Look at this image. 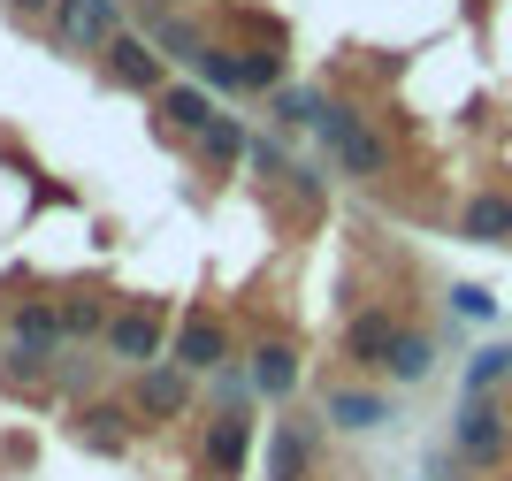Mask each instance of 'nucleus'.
<instances>
[{
  "label": "nucleus",
  "instance_id": "obj_1",
  "mask_svg": "<svg viewBox=\"0 0 512 481\" xmlns=\"http://www.w3.org/2000/svg\"><path fill=\"white\" fill-rule=\"evenodd\" d=\"M321 146H329L337 176H352V184H375V176H390V146L367 130L360 107H337V100H329V115H321Z\"/></svg>",
  "mask_w": 512,
  "mask_h": 481
},
{
  "label": "nucleus",
  "instance_id": "obj_2",
  "mask_svg": "<svg viewBox=\"0 0 512 481\" xmlns=\"http://www.w3.org/2000/svg\"><path fill=\"white\" fill-rule=\"evenodd\" d=\"M451 459L474 466V474H490V466L512 459V413L497 398H467L459 420H451Z\"/></svg>",
  "mask_w": 512,
  "mask_h": 481
},
{
  "label": "nucleus",
  "instance_id": "obj_3",
  "mask_svg": "<svg viewBox=\"0 0 512 481\" xmlns=\"http://www.w3.org/2000/svg\"><path fill=\"white\" fill-rule=\"evenodd\" d=\"M406 336V321H398V306H360V314L344 321V359L352 367H367V375H383L390 367V344Z\"/></svg>",
  "mask_w": 512,
  "mask_h": 481
},
{
  "label": "nucleus",
  "instance_id": "obj_4",
  "mask_svg": "<svg viewBox=\"0 0 512 481\" xmlns=\"http://www.w3.org/2000/svg\"><path fill=\"white\" fill-rule=\"evenodd\" d=\"M100 62H107V77L123 84V92H153V100L169 92V69H161V46H153L146 31H123V39L107 46Z\"/></svg>",
  "mask_w": 512,
  "mask_h": 481
},
{
  "label": "nucleus",
  "instance_id": "obj_5",
  "mask_svg": "<svg viewBox=\"0 0 512 481\" xmlns=\"http://www.w3.org/2000/svg\"><path fill=\"white\" fill-rule=\"evenodd\" d=\"M314 459H321L314 420H276L268 428V481H314Z\"/></svg>",
  "mask_w": 512,
  "mask_h": 481
},
{
  "label": "nucleus",
  "instance_id": "obj_6",
  "mask_svg": "<svg viewBox=\"0 0 512 481\" xmlns=\"http://www.w3.org/2000/svg\"><path fill=\"white\" fill-rule=\"evenodd\" d=\"M184 413H192V375L176 359L138 367V420H184Z\"/></svg>",
  "mask_w": 512,
  "mask_h": 481
},
{
  "label": "nucleus",
  "instance_id": "obj_7",
  "mask_svg": "<svg viewBox=\"0 0 512 481\" xmlns=\"http://www.w3.org/2000/svg\"><path fill=\"white\" fill-rule=\"evenodd\" d=\"M245 451H253V420H245V413H214L207 443H199V474L237 481V474H245Z\"/></svg>",
  "mask_w": 512,
  "mask_h": 481
},
{
  "label": "nucleus",
  "instance_id": "obj_8",
  "mask_svg": "<svg viewBox=\"0 0 512 481\" xmlns=\"http://www.w3.org/2000/svg\"><path fill=\"white\" fill-rule=\"evenodd\" d=\"M107 352L130 359V367H153L161 359V314L153 306H123V314L107 321Z\"/></svg>",
  "mask_w": 512,
  "mask_h": 481
},
{
  "label": "nucleus",
  "instance_id": "obj_9",
  "mask_svg": "<svg viewBox=\"0 0 512 481\" xmlns=\"http://www.w3.org/2000/svg\"><path fill=\"white\" fill-rule=\"evenodd\" d=\"M321 420L367 436V428H383V420H390V398H383V390H344V382H329V390H321Z\"/></svg>",
  "mask_w": 512,
  "mask_h": 481
},
{
  "label": "nucleus",
  "instance_id": "obj_10",
  "mask_svg": "<svg viewBox=\"0 0 512 481\" xmlns=\"http://www.w3.org/2000/svg\"><path fill=\"white\" fill-rule=\"evenodd\" d=\"M222 359H230V329H222L214 314H192L184 336H176V367H184V375H214Z\"/></svg>",
  "mask_w": 512,
  "mask_h": 481
},
{
  "label": "nucleus",
  "instance_id": "obj_11",
  "mask_svg": "<svg viewBox=\"0 0 512 481\" xmlns=\"http://www.w3.org/2000/svg\"><path fill=\"white\" fill-rule=\"evenodd\" d=\"M459 237L467 245H512V191H474L459 207Z\"/></svg>",
  "mask_w": 512,
  "mask_h": 481
},
{
  "label": "nucleus",
  "instance_id": "obj_12",
  "mask_svg": "<svg viewBox=\"0 0 512 481\" xmlns=\"http://www.w3.org/2000/svg\"><path fill=\"white\" fill-rule=\"evenodd\" d=\"M130 428H138V413H123V405H85V413H77V443L100 451V459L130 451Z\"/></svg>",
  "mask_w": 512,
  "mask_h": 481
},
{
  "label": "nucleus",
  "instance_id": "obj_13",
  "mask_svg": "<svg viewBox=\"0 0 512 481\" xmlns=\"http://www.w3.org/2000/svg\"><path fill=\"white\" fill-rule=\"evenodd\" d=\"M383 375L398 382V390L428 382V375H436V336H428V329H406L398 344H390V367H383Z\"/></svg>",
  "mask_w": 512,
  "mask_h": 481
},
{
  "label": "nucleus",
  "instance_id": "obj_14",
  "mask_svg": "<svg viewBox=\"0 0 512 481\" xmlns=\"http://www.w3.org/2000/svg\"><path fill=\"white\" fill-rule=\"evenodd\" d=\"M245 375H253L260 398H291V390H299V352H291V344H260Z\"/></svg>",
  "mask_w": 512,
  "mask_h": 481
},
{
  "label": "nucleus",
  "instance_id": "obj_15",
  "mask_svg": "<svg viewBox=\"0 0 512 481\" xmlns=\"http://www.w3.org/2000/svg\"><path fill=\"white\" fill-rule=\"evenodd\" d=\"M62 306H23V314H16V352H54V344H62Z\"/></svg>",
  "mask_w": 512,
  "mask_h": 481
},
{
  "label": "nucleus",
  "instance_id": "obj_16",
  "mask_svg": "<svg viewBox=\"0 0 512 481\" xmlns=\"http://www.w3.org/2000/svg\"><path fill=\"white\" fill-rule=\"evenodd\" d=\"M199 153H207L214 168H237L245 153H253V138H245V123H237V115H214V123L199 130Z\"/></svg>",
  "mask_w": 512,
  "mask_h": 481
},
{
  "label": "nucleus",
  "instance_id": "obj_17",
  "mask_svg": "<svg viewBox=\"0 0 512 481\" xmlns=\"http://www.w3.org/2000/svg\"><path fill=\"white\" fill-rule=\"evenodd\" d=\"M161 115H169L176 130H192V138L214 123V107H207V92H199V84H169V92H161Z\"/></svg>",
  "mask_w": 512,
  "mask_h": 481
},
{
  "label": "nucleus",
  "instance_id": "obj_18",
  "mask_svg": "<svg viewBox=\"0 0 512 481\" xmlns=\"http://www.w3.org/2000/svg\"><path fill=\"white\" fill-rule=\"evenodd\" d=\"M505 375H512V344H482V352L467 359V398H490Z\"/></svg>",
  "mask_w": 512,
  "mask_h": 481
},
{
  "label": "nucleus",
  "instance_id": "obj_19",
  "mask_svg": "<svg viewBox=\"0 0 512 481\" xmlns=\"http://www.w3.org/2000/svg\"><path fill=\"white\" fill-rule=\"evenodd\" d=\"M276 115L291 130H321V115H329V100L321 92H276Z\"/></svg>",
  "mask_w": 512,
  "mask_h": 481
},
{
  "label": "nucleus",
  "instance_id": "obj_20",
  "mask_svg": "<svg viewBox=\"0 0 512 481\" xmlns=\"http://www.w3.org/2000/svg\"><path fill=\"white\" fill-rule=\"evenodd\" d=\"M237 69H245V92H276V84H283V54H276V46H253Z\"/></svg>",
  "mask_w": 512,
  "mask_h": 481
},
{
  "label": "nucleus",
  "instance_id": "obj_21",
  "mask_svg": "<svg viewBox=\"0 0 512 481\" xmlns=\"http://www.w3.org/2000/svg\"><path fill=\"white\" fill-rule=\"evenodd\" d=\"M199 84H214V92H245V69L230 62V54H222V46H207V54H199Z\"/></svg>",
  "mask_w": 512,
  "mask_h": 481
},
{
  "label": "nucleus",
  "instance_id": "obj_22",
  "mask_svg": "<svg viewBox=\"0 0 512 481\" xmlns=\"http://www.w3.org/2000/svg\"><path fill=\"white\" fill-rule=\"evenodd\" d=\"M62 329L69 336H100L107 329V306H100V298H69V306H62Z\"/></svg>",
  "mask_w": 512,
  "mask_h": 481
},
{
  "label": "nucleus",
  "instance_id": "obj_23",
  "mask_svg": "<svg viewBox=\"0 0 512 481\" xmlns=\"http://www.w3.org/2000/svg\"><path fill=\"white\" fill-rule=\"evenodd\" d=\"M451 314H459V321H490L497 298L482 291V283H451Z\"/></svg>",
  "mask_w": 512,
  "mask_h": 481
},
{
  "label": "nucleus",
  "instance_id": "obj_24",
  "mask_svg": "<svg viewBox=\"0 0 512 481\" xmlns=\"http://www.w3.org/2000/svg\"><path fill=\"white\" fill-rule=\"evenodd\" d=\"M245 168H253V176H268V184H276V176H291V153H283L276 138H253V153H245Z\"/></svg>",
  "mask_w": 512,
  "mask_h": 481
},
{
  "label": "nucleus",
  "instance_id": "obj_25",
  "mask_svg": "<svg viewBox=\"0 0 512 481\" xmlns=\"http://www.w3.org/2000/svg\"><path fill=\"white\" fill-rule=\"evenodd\" d=\"M16 16H54V0H8Z\"/></svg>",
  "mask_w": 512,
  "mask_h": 481
}]
</instances>
